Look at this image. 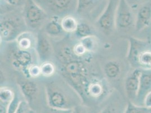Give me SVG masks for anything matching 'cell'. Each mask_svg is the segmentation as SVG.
Instances as JSON below:
<instances>
[{
  "mask_svg": "<svg viewBox=\"0 0 151 113\" xmlns=\"http://www.w3.org/2000/svg\"><path fill=\"white\" fill-rule=\"evenodd\" d=\"M47 79L44 89L49 106L69 110L83 104L80 95L60 75Z\"/></svg>",
  "mask_w": 151,
  "mask_h": 113,
  "instance_id": "6da1fadb",
  "label": "cell"
},
{
  "mask_svg": "<svg viewBox=\"0 0 151 113\" xmlns=\"http://www.w3.org/2000/svg\"><path fill=\"white\" fill-rule=\"evenodd\" d=\"M91 60L75 59L59 65L60 75L75 89L82 100L91 83L101 78L98 74L95 75L93 67L90 64Z\"/></svg>",
  "mask_w": 151,
  "mask_h": 113,
  "instance_id": "7a4b0ae2",
  "label": "cell"
},
{
  "mask_svg": "<svg viewBox=\"0 0 151 113\" xmlns=\"http://www.w3.org/2000/svg\"><path fill=\"white\" fill-rule=\"evenodd\" d=\"M28 31L23 15L12 13L1 17L0 37L2 42L15 41L21 34Z\"/></svg>",
  "mask_w": 151,
  "mask_h": 113,
  "instance_id": "3957f363",
  "label": "cell"
},
{
  "mask_svg": "<svg viewBox=\"0 0 151 113\" xmlns=\"http://www.w3.org/2000/svg\"><path fill=\"white\" fill-rule=\"evenodd\" d=\"M8 50V58L14 69L20 71L24 76L27 75L28 69L32 66L38 64L37 55L35 49L24 50L18 47L15 44H12Z\"/></svg>",
  "mask_w": 151,
  "mask_h": 113,
  "instance_id": "277c9868",
  "label": "cell"
},
{
  "mask_svg": "<svg viewBox=\"0 0 151 113\" xmlns=\"http://www.w3.org/2000/svg\"><path fill=\"white\" fill-rule=\"evenodd\" d=\"M17 83L24 100L32 109L36 112H40L46 105H44L42 102L43 99L41 97V91L37 83L25 76L24 78L19 77Z\"/></svg>",
  "mask_w": 151,
  "mask_h": 113,
  "instance_id": "5b68a950",
  "label": "cell"
},
{
  "mask_svg": "<svg viewBox=\"0 0 151 113\" xmlns=\"http://www.w3.org/2000/svg\"><path fill=\"white\" fill-rule=\"evenodd\" d=\"M23 16L29 31H40L49 20L47 13L33 0L27 1Z\"/></svg>",
  "mask_w": 151,
  "mask_h": 113,
  "instance_id": "8992f818",
  "label": "cell"
},
{
  "mask_svg": "<svg viewBox=\"0 0 151 113\" xmlns=\"http://www.w3.org/2000/svg\"><path fill=\"white\" fill-rule=\"evenodd\" d=\"M136 12L126 3L125 0H119L116 13V30L127 33L135 30Z\"/></svg>",
  "mask_w": 151,
  "mask_h": 113,
  "instance_id": "52a82bcc",
  "label": "cell"
},
{
  "mask_svg": "<svg viewBox=\"0 0 151 113\" xmlns=\"http://www.w3.org/2000/svg\"><path fill=\"white\" fill-rule=\"evenodd\" d=\"M119 2V0H109L104 11L95 20L97 29L107 36L111 35L116 30V13Z\"/></svg>",
  "mask_w": 151,
  "mask_h": 113,
  "instance_id": "ba28073f",
  "label": "cell"
},
{
  "mask_svg": "<svg viewBox=\"0 0 151 113\" xmlns=\"http://www.w3.org/2000/svg\"><path fill=\"white\" fill-rule=\"evenodd\" d=\"M78 0H42V6L46 12L52 14L54 17L69 15L77 12Z\"/></svg>",
  "mask_w": 151,
  "mask_h": 113,
  "instance_id": "9c48e42d",
  "label": "cell"
},
{
  "mask_svg": "<svg viewBox=\"0 0 151 113\" xmlns=\"http://www.w3.org/2000/svg\"><path fill=\"white\" fill-rule=\"evenodd\" d=\"M36 51L38 61L41 63L51 61L55 56V50L49 38L44 31L41 30L37 33V42Z\"/></svg>",
  "mask_w": 151,
  "mask_h": 113,
  "instance_id": "30bf717a",
  "label": "cell"
},
{
  "mask_svg": "<svg viewBox=\"0 0 151 113\" xmlns=\"http://www.w3.org/2000/svg\"><path fill=\"white\" fill-rule=\"evenodd\" d=\"M129 47L127 55V59L133 69L138 68L139 56L144 50L150 48V43L148 41L130 36L127 38Z\"/></svg>",
  "mask_w": 151,
  "mask_h": 113,
  "instance_id": "8fae6325",
  "label": "cell"
},
{
  "mask_svg": "<svg viewBox=\"0 0 151 113\" xmlns=\"http://www.w3.org/2000/svg\"><path fill=\"white\" fill-rule=\"evenodd\" d=\"M141 72L142 69H134L127 74L124 82L126 96L132 103L135 102L138 94Z\"/></svg>",
  "mask_w": 151,
  "mask_h": 113,
  "instance_id": "7c38bea8",
  "label": "cell"
},
{
  "mask_svg": "<svg viewBox=\"0 0 151 113\" xmlns=\"http://www.w3.org/2000/svg\"><path fill=\"white\" fill-rule=\"evenodd\" d=\"M151 92V69H142L139 87L134 104L144 106V102L147 94Z\"/></svg>",
  "mask_w": 151,
  "mask_h": 113,
  "instance_id": "4fadbf2b",
  "label": "cell"
},
{
  "mask_svg": "<svg viewBox=\"0 0 151 113\" xmlns=\"http://www.w3.org/2000/svg\"><path fill=\"white\" fill-rule=\"evenodd\" d=\"M151 23V0L143 4L136 11L135 30L140 32Z\"/></svg>",
  "mask_w": 151,
  "mask_h": 113,
  "instance_id": "5bb4252c",
  "label": "cell"
},
{
  "mask_svg": "<svg viewBox=\"0 0 151 113\" xmlns=\"http://www.w3.org/2000/svg\"><path fill=\"white\" fill-rule=\"evenodd\" d=\"M42 30L50 38L63 39L67 34L63 30L60 20L54 17L47 22Z\"/></svg>",
  "mask_w": 151,
  "mask_h": 113,
  "instance_id": "9a60e30c",
  "label": "cell"
},
{
  "mask_svg": "<svg viewBox=\"0 0 151 113\" xmlns=\"http://www.w3.org/2000/svg\"><path fill=\"white\" fill-rule=\"evenodd\" d=\"M103 71L107 79L112 81L116 80L121 76V64L117 61L111 60L104 64Z\"/></svg>",
  "mask_w": 151,
  "mask_h": 113,
  "instance_id": "2e32d148",
  "label": "cell"
},
{
  "mask_svg": "<svg viewBox=\"0 0 151 113\" xmlns=\"http://www.w3.org/2000/svg\"><path fill=\"white\" fill-rule=\"evenodd\" d=\"M18 47L24 50L35 49L37 42V35L35 36L33 32H25L21 34L15 41Z\"/></svg>",
  "mask_w": 151,
  "mask_h": 113,
  "instance_id": "e0dca14e",
  "label": "cell"
},
{
  "mask_svg": "<svg viewBox=\"0 0 151 113\" xmlns=\"http://www.w3.org/2000/svg\"><path fill=\"white\" fill-rule=\"evenodd\" d=\"M77 40L95 35V31L92 25L85 22H79L76 31L73 33Z\"/></svg>",
  "mask_w": 151,
  "mask_h": 113,
  "instance_id": "ac0fdd59",
  "label": "cell"
},
{
  "mask_svg": "<svg viewBox=\"0 0 151 113\" xmlns=\"http://www.w3.org/2000/svg\"><path fill=\"white\" fill-rule=\"evenodd\" d=\"M63 30L67 34L73 33L78 25L79 21L73 16L69 15L64 17L60 20Z\"/></svg>",
  "mask_w": 151,
  "mask_h": 113,
  "instance_id": "d6986e66",
  "label": "cell"
},
{
  "mask_svg": "<svg viewBox=\"0 0 151 113\" xmlns=\"http://www.w3.org/2000/svg\"><path fill=\"white\" fill-rule=\"evenodd\" d=\"M78 40L88 53L91 54L95 52L99 48V40L96 35L88 36Z\"/></svg>",
  "mask_w": 151,
  "mask_h": 113,
  "instance_id": "ffe728a7",
  "label": "cell"
},
{
  "mask_svg": "<svg viewBox=\"0 0 151 113\" xmlns=\"http://www.w3.org/2000/svg\"><path fill=\"white\" fill-rule=\"evenodd\" d=\"M139 69H151V50H144L139 56L138 60Z\"/></svg>",
  "mask_w": 151,
  "mask_h": 113,
  "instance_id": "44dd1931",
  "label": "cell"
},
{
  "mask_svg": "<svg viewBox=\"0 0 151 113\" xmlns=\"http://www.w3.org/2000/svg\"><path fill=\"white\" fill-rule=\"evenodd\" d=\"M15 93L8 87H2L0 89V103L7 105L9 106L11 102L15 98Z\"/></svg>",
  "mask_w": 151,
  "mask_h": 113,
  "instance_id": "7402d4cb",
  "label": "cell"
},
{
  "mask_svg": "<svg viewBox=\"0 0 151 113\" xmlns=\"http://www.w3.org/2000/svg\"><path fill=\"white\" fill-rule=\"evenodd\" d=\"M41 76L46 78H50L55 75L56 66L51 61L45 62L40 64Z\"/></svg>",
  "mask_w": 151,
  "mask_h": 113,
  "instance_id": "603a6c76",
  "label": "cell"
},
{
  "mask_svg": "<svg viewBox=\"0 0 151 113\" xmlns=\"http://www.w3.org/2000/svg\"><path fill=\"white\" fill-rule=\"evenodd\" d=\"M151 110V109L138 106L131 101H129L124 110V113H150Z\"/></svg>",
  "mask_w": 151,
  "mask_h": 113,
  "instance_id": "cb8c5ba5",
  "label": "cell"
},
{
  "mask_svg": "<svg viewBox=\"0 0 151 113\" xmlns=\"http://www.w3.org/2000/svg\"><path fill=\"white\" fill-rule=\"evenodd\" d=\"M73 109H61L49 106L47 105L42 108L41 113H72Z\"/></svg>",
  "mask_w": 151,
  "mask_h": 113,
  "instance_id": "d4e9b609",
  "label": "cell"
},
{
  "mask_svg": "<svg viewBox=\"0 0 151 113\" xmlns=\"http://www.w3.org/2000/svg\"><path fill=\"white\" fill-rule=\"evenodd\" d=\"M36 112L32 109L31 107L24 101H22L17 110L14 113H35Z\"/></svg>",
  "mask_w": 151,
  "mask_h": 113,
  "instance_id": "484cf974",
  "label": "cell"
},
{
  "mask_svg": "<svg viewBox=\"0 0 151 113\" xmlns=\"http://www.w3.org/2000/svg\"><path fill=\"white\" fill-rule=\"evenodd\" d=\"M150 0H125L129 6L136 12L139 7Z\"/></svg>",
  "mask_w": 151,
  "mask_h": 113,
  "instance_id": "4316f807",
  "label": "cell"
},
{
  "mask_svg": "<svg viewBox=\"0 0 151 113\" xmlns=\"http://www.w3.org/2000/svg\"><path fill=\"white\" fill-rule=\"evenodd\" d=\"M99 113H121L120 111V109L117 107L116 104L113 105H108L106 107H104L103 110H101ZM124 113V112L123 113Z\"/></svg>",
  "mask_w": 151,
  "mask_h": 113,
  "instance_id": "83f0119b",
  "label": "cell"
},
{
  "mask_svg": "<svg viewBox=\"0 0 151 113\" xmlns=\"http://www.w3.org/2000/svg\"><path fill=\"white\" fill-rule=\"evenodd\" d=\"M90 107L84 104H81L73 109L72 113H90Z\"/></svg>",
  "mask_w": 151,
  "mask_h": 113,
  "instance_id": "f1b7e54d",
  "label": "cell"
},
{
  "mask_svg": "<svg viewBox=\"0 0 151 113\" xmlns=\"http://www.w3.org/2000/svg\"><path fill=\"white\" fill-rule=\"evenodd\" d=\"M144 106L151 109V92L147 94L145 99Z\"/></svg>",
  "mask_w": 151,
  "mask_h": 113,
  "instance_id": "f546056e",
  "label": "cell"
},
{
  "mask_svg": "<svg viewBox=\"0 0 151 113\" xmlns=\"http://www.w3.org/2000/svg\"><path fill=\"white\" fill-rule=\"evenodd\" d=\"M5 1L10 5H16L19 1V0H5Z\"/></svg>",
  "mask_w": 151,
  "mask_h": 113,
  "instance_id": "4dcf8cb0",
  "label": "cell"
},
{
  "mask_svg": "<svg viewBox=\"0 0 151 113\" xmlns=\"http://www.w3.org/2000/svg\"><path fill=\"white\" fill-rule=\"evenodd\" d=\"M35 113H41L40 112H36Z\"/></svg>",
  "mask_w": 151,
  "mask_h": 113,
  "instance_id": "1f68e13d",
  "label": "cell"
},
{
  "mask_svg": "<svg viewBox=\"0 0 151 113\" xmlns=\"http://www.w3.org/2000/svg\"></svg>",
  "mask_w": 151,
  "mask_h": 113,
  "instance_id": "d6a6232c",
  "label": "cell"
}]
</instances>
